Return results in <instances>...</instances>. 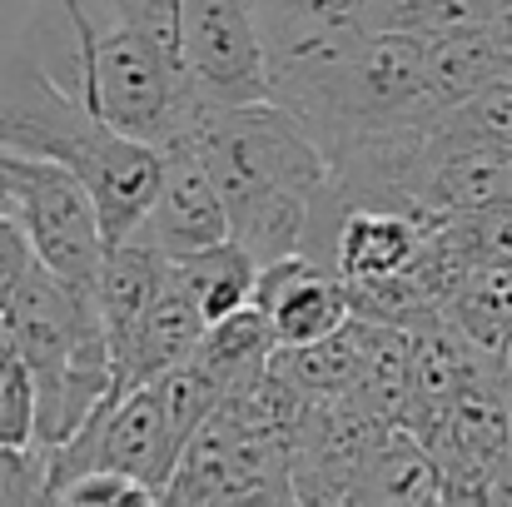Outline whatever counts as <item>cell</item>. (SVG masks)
<instances>
[{
	"instance_id": "7",
	"label": "cell",
	"mask_w": 512,
	"mask_h": 507,
	"mask_svg": "<svg viewBox=\"0 0 512 507\" xmlns=\"http://www.w3.org/2000/svg\"><path fill=\"white\" fill-rule=\"evenodd\" d=\"M438 219H418L403 204H373V199H343L339 229H334V274L348 289L388 284L418 269L428 229Z\"/></svg>"
},
{
	"instance_id": "9",
	"label": "cell",
	"mask_w": 512,
	"mask_h": 507,
	"mask_svg": "<svg viewBox=\"0 0 512 507\" xmlns=\"http://www.w3.org/2000/svg\"><path fill=\"white\" fill-rule=\"evenodd\" d=\"M199 334H204V314H199V304L184 294V284L170 274V279L160 284L155 304L145 309L140 329L130 334L125 353L110 363V398H120V393L150 383L160 368L189 358L194 343H199Z\"/></svg>"
},
{
	"instance_id": "4",
	"label": "cell",
	"mask_w": 512,
	"mask_h": 507,
	"mask_svg": "<svg viewBox=\"0 0 512 507\" xmlns=\"http://www.w3.org/2000/svg\"><path fill=\"white\" fill-rule=\"evenodd\" d=\"M95 20V40H90V60L80 75V100L120 135L140 140V145H165L179 135L194 95L184 80L179 55L165 45H155L145 30L90 10Z\"/></svg>"
},
{
	"instance_id": "19",
	"label": "cell",
	"mask_w": 512,
	"mask_h": 507,
	"mask_svg": "<svg viewBox=\"0 0 512 507\" xmlns=\"http://www.w3.org/2000/svg\"><path fill=\"white\" fill-rule=\"evenodd\" d=\"M150 388H155V398H160V408H165V423L174 428V438H179V448L204 428V418L224 403V388L194 363V358H179L170 368H160L155 378H150Z\"/></svg>"
},
{
	"instance_id": "17",
	"label": "cell",
	"mask_w": 512,
	"mask_h": 507,
	"mask_svg": "<svg viewBox=\"0 0 512 507\" xmlns=\"http://www.w3.org/2000/svg\"><path fill=\"white\" fill-rule=\"evenodd\" d=\"M503 15V0H363V30H403L428 40L493 25Z\"/></svg>"
},
{
	"instance_id": "18",
	"label": "cell",
	"mask_w": 512,
	"mask_h": 507,
	"mask_svg": "<svg viewBox=\"0 0 512 507\" xmlns=\"http://www.w3.org/2000/svg\"><path fill=\"white\" fill-rule=\"evenodd\" d=\"M353 398L373 418L403 423V413H408V329L373 324V343H368V358H363Z\"/></svg>"
},
{
	"instance_id": "26",
	"label": "cell",
	"mask_w": 512,
	"mask_h": 507,
	"mask_svg": "<svg viewBox=\"0 0 512 507\" xmlns=\"http://www.w3.org/2000/svg\"><path fill=\"white\" fill-rule=\"evenodd\" d=\"M498 35H503V45H508V55H512V5L498 15Z\"/></svg>"
},
{
	"instance_id": "22",
	"label": "cell",
	"mask_w": 512,
	"mask_h": 507,
	"mask_svg": "<svg viewBox=\"0 0 512 507\" xmlns=\"http://www.w3.org/2000/svg\"><path fill=\"white\" fill-rule=\"evenodd\" d=\"M50 503H160V493L120 468H85L70 483H60Z\"/></svg>"
},
{
	"instance_id": "5",
	"label": "cell",
	"mask_w": 512,
	"mask_h": 507,
	"mask_svg": "<svg viewBox=\"0 0 512 507\" xmlns=\"http://www.w3.org/2000/svg\"><path fill=\"white\" fill-rule=\"evenodd\" d=\"M179 65L199 105L274 100L269 50L249 0H179Z\"/></svg>"
},
{
	"instance_id": "10",
	"label": "cell",
	"mask_w": 512,
	"mask_h": 507,
	"mask_svg": "<svg viewBox=\"0 0 512 507\" xmlns=\"http://www.w3.org/2000/svg\"><path fill=\"white\" fill-rule=\"evenodd\" d=\"M165 279H170V259L150 239L130 234V239H120V244L105 249L100 284H95V309H100V329H105L110 363L125 353V343L140 329V319L155 304V294H160Z\"/></svg>"
},
{
	"instance_id": "24",
	"label": "cell",
	"mask_w": 512,
	"mask_h": 507,
	"mask_svg": "<svg viewBox=\"0 0 512 507\" xmlns=\"http://www.w3.org/2000/svg\"><path fill=\"white\" fill-rule=\"evenodd\" d=\"M483 373H488V378L512 398V329L483 353Z\"/></svg>"
},
{
	"instance_id": "3",
	"label": "cell",
	"mask_w": 512,
	"mask_h": 507,
	"mask_svg": "<svg viewBox=\"0 0 512 507\" xmlns=\"http://www.w3.org/2000/svg\"><path fill=\"white\" fill-rule=\"evenodd\" d=\"M0 150L70 169L95 204L105 249L140 229L160 184V150L110 130L25 40H0Z\"/></svg>"
},
{
	"instance_id": "14",
	"label": "cell",
	"mask_w": 512,
	"mask_h": 507,
	"mask_svg": "<svg viewBox=\"0 0 512 507\" xmlns=\"http://www.w3.org/2000/svg\"><path fill=\"white\" fill-rule=\"evenodd\" d=\"M170 274L184 284V294L199 304L204 324L254 304V279H259V259L234 244V239H219V244H204V249H189L170 259Z\"/></svg>"
},
{
	"instance_id": "11",
	"label": "cell",
	"mask_w": 512,
	"mask_h": 507,
	"mask_svg": "<svg viewBox=\"0 0 512 507\" xmlns=\"http://www.w3.org/2000/svg\"><path fill=\"white\" fill-rule=\"evenodd\" d=\"M348 503H443V478L428 443L403 423H383L353 478Z\"/></svg>"
},
{
	"instance_id": "20",
	"label": "cell",
	"mask_w": 512,
	"mask_h": 507,
	"mask_svg": "<svg viewBox=\"0 0 512 507\" xmlns=\"http://www.w3.org/2000/svg\"><path fill=\"white\" fill-rule=\"evenodd\" d=\"M438 125L453 130V135L488 140V145L512 150V75H498V80H488L483 90H473L468 100L438 110Z\"/></svg>"
},
{
	"instance_id": "1",
	"label": "cell",
	"mask_w": 512,
	"mask_h": 507,
	"mask_svg": "<svg viewBox=\"0 0 512 507\" xmlns=\"http://www.w3.org/2000/svg\"><path fill=\"white\" fill-rule=\"evenodd\" d=\"M179 135L194 145L229 209V239L259 264L309 254L329 264L343 194L314 135L279 105H189ZM334 269V264H329Z\"/></svg>"
},
{
	"instance_id": "15",
	"label": "cell",
	"mask_w": 512,
	"mask_h": 507,
	"mask_svg": "<svg viewBox=\"0 0 512 507\" xmlns=\"http://www.w3.org/2000/svg\"><path fill=\"white\" fill-rule=\"evenodd\" d=\"M274 348H279V343L269 334V319H264L254 304H244V309H234V314L204 324V334H199L189 358H194L224 393H234V388L254 383V378L269 368Z\"/></svg>"
},
{
	"instance_id": "2",
	"label": "cell",
	"mask_w": 512,
	"mask_h": 507,
	"mask_svg": "<svg viewBox=\"0 0 512 507\" xmlns=\"http://www.w3.org/2000/svg\"><path fill=\"white\" fill-rule=\"evenodd\" d=\"M423 55L428 45L418 35L353 25L269 55V85L334 169L358 145L438 115Z\"/></svg>"
},
{
	"instance_id": "16",
	"label": "cell",
	"mask_w": 512,
	"mask_h": 507,
	"mask_svg": "<svg viewBox=\"0 0 512 507\" xmlns=\"http://www.w3.org/2000/svg\"><path fill=\"white\" fill-rule=\"evenodd\" d=\"M478 353L512 329V264H468L438 309Z\"/></svg>"
},
{
	"instance_id": "6",
	"label": "cell",
	"mask_w": 512,
	"mask_h": 507,
	"mask_svg": "<svg viewBox=\"0 0 512 507\" xmlns=\"http://www.w3.org/2000/svg\"><path fill=\"white\" fill-rule=\"evenodd\" d=\"M135 234L150 239L165 259L229 239V209L219 199V184L209 179L204 160L194 155L184 135L160 145V184Z\"/></svg>"
},
{
	"instance_id": "25",
	"label": "cell",
	"mask_w": 512,
	"mask_h": 507,
	"mask_svg": "<svg viewBox=\"0 0 512 507\" xmlns=\"http://www.w3.org/2000/svg\"><path fill=\"white\" fill-rule=\"evenodd\" d=\"M65 15H70V25H75V35H80V75H85V60H90V40H95V20H90V10H85V0H55ZM75 95H80V85H75Z\"/></svg>"
},
{
	"instance_id": "27",
	"label": "cell",
	"mask_w": 512,
	"mask_h": 507,
	"mask_svg": "<svg viewBox=\"0 0 512 507\" xmlns=\"http://www.w3.org/2000/svg\"><path fill=\"white\" fill-rule=\"evenodd\" d=\"M508 5H512V0H503V10H508Z\"/></svg>"
},
{
	"instance_id": "12",
	"label": "cell",
	"mask_w": 512,
	"mask_h": 507,
	"mask_svg": "<svg viewBox=\"0 0 512 507\" xmlns=\"http://www.w3.org/2000/svg\"><path fill=\"white\" fill-rule=\"evenodd\" d=\"M368 343H373V319L353 314L348 324H339L334 334L314 338V343L274 348L269 368H274L289 388H299L304 398H343V393L358 388Z\"/></svg>"
},
{
	"instance_id": "28",
	"label": "cell",
	"mask_w": 512,
	"mask_h": 507,
	"mask_svg": "<svg viewBox=\"0 0 512 507\" xmlns=\"http://www.w3.org/2000/svg\"><path fill=\"white\" fill-rule=\"evenodd\" d=\"M508 75H512V65H508Z\"/></svg>"
},
{
	"instance_id": "21",
	"label": "cell",
	"mask_w": 512,
	"mask_h": 507,
	"mask_svg": "<svg viewBox=\"0 0 512 507\" xmlns=\"http://www.w3.org/2000/svg\"><path fill=\"white\" fill-rule=\"evenodd\" d=\"M448 234L468 264H512V204L448 214Z\"/></svg>"
},
{
	"instance_id": "13",
	"label": "cell",
	"mask_w": 512,
	"mask_h": 507,
	"mask_svg": "<svg viewBox=\"0 0 512 507\" xmlns=\"http://www.w3.org/2000/svg\"><path fill=\"white\" fill-rule=\"evenodd\" d=\"M512 55L498 35V20L493 25H478V30H458V35H443V40H428V55H423V75H428V100L438 110L468 100L473 90H483L488 80L508 75Z\"/></svg>"
},
{
	"instance_id": "8",
	"label": "cell",
	"mask_w": 512,
	"mask_h": 507,
	"mask_svg": "<svg viewBox=\"0 0 512 507\" xmlns=\"http://www.w3.org/2000/svg\"><path fill=\"white\" fill-rule=\"evenodd\" d=\"M254 309L269 319V334H274L279 348L314 343V338L334 334L339 324L353 319L348 284L329 264H319L309 254H284V259L259 264Z\"/></svg>"
},
{
	"instance_id": "23",
	"label": "cell",
	"mask_w": 512,
	"mask_h": 507,
	"mask_svg": "<svg viewBox=\"0 0 512 507\" xmlns=\"http://www.w3.org/2000/svg\"><path fill=\"white\" fill-rule=\"evenodd\" d=\"M0 503H45V453L0 443Z\"/></svg>"
}]
</instances>
